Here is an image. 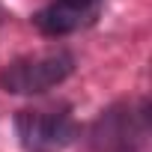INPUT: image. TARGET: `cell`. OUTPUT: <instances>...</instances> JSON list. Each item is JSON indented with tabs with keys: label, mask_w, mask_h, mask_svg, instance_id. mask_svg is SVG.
Returning <instances> with one entry per match:
<instances>
[{
	"label": "cell",
	"mask_w": 152,
	"mask_h": 152,
	"mask_svg": "<svg viewBox=\"0 0 152 152\" xmlns=\"http://www.w3.org/2000/svg\"><path fill=\"white\" fill-rule=\"evenodd\" d=\"M99 15V0H54L51 6L36 12V27L45 36H66L75 33Z\"/></svg>",
	"instance_id": "277c9868"
},
{
	"label": "cell",
	"mask_w": 152,
	"mask_h": 152,
	"mask_svg": "<svg viewBox=\"0 0 152 152\" xmlns=\"http://www.w3.org/2000/svg\"><path fill=\"white\" fill-rule=\"evenodd\" d=\"M18 140L27 152H57L75 137V119L66 104L27 107L15 116Z\"/></svg>",
	"instance_id": "7a4b0ae2"
},
{
	"label": "cell",
	"mask_w": 152,
	"mask_h": 152,
	"mask_svg": "<svg viewBox=\"0 0 152 152\" xmlns=\"http://www.w3.org/2000/svg\"><path fill=\"white\" fill-rule=\"evenodd\" d=\"M149 134L146 104H116L104 110L90 134L96 152H137Z\"/></svg>",
	"instance_id": "3957f363"
},
{
	"label": "cell",
	"mask_w": 152,
	"mask_h": 152,
	"mask_svg": "<svg viewBox=\"0 0 152 152\" xmlns=\"http://www.w3.org/2000/svg\"><path fill=\"white\" fill-rule=\"evenodd\" d=\"M72 66H75V60L63 48L30 54V57H21V60L9 63L3 69V75H0V84H3L9 93H18V96L45 93V90L57 87L60 81H66V75L72 72Z\"/></svg>",
	"instance_id": "6da1fadb"
}]
</instances>
